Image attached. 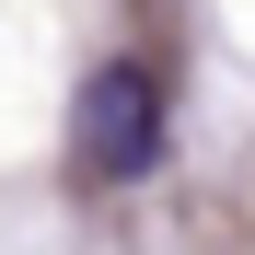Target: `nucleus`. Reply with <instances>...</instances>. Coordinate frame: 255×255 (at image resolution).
Segmentation results:
<instances>
[{"label":"nucleus","instance_id":"f257e3e1","mask_svg":"<svg viewBox=\"0 0 255 255\" xmlns=\"http://www.w3.org/2000/svg\"><path fill=\"white\" fill-rule=\"evenodd\" d=\"M70 139H81V174H93V186H139L151 162H162V81L139 58H105L93 81H81Z\"/></svg>","mask_w":255,"mask_h":255}]
</instances>
